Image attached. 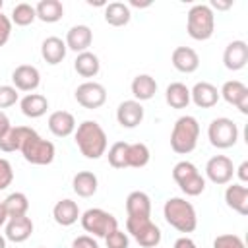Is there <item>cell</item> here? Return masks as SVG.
Returning a JSON list of instances; mask_svg holds the SVG:
<instances>
[{"mask_svg": "<svg viewBox=\"0 0 248 248\" xmlns=\"http://www.w3.org/2000/svg\"><path fill=\"white\" fill-rule=\"evenodd\" d=\"M234 174L238 176L240 184H246V182H248V161H242V163L234 169Z\"/></svg>", "mask_w": 248, "mask_h": 248, "instance_id": "cell-43", "label": "cell"}, {"mask_svg": "<svg viewBox=\"0 0 248 248\" xmlns=\"http://www.w3.org/2000/svg\"><path fill=\"white\" fill-rule=\"evenodd\" d=\"M74 97H76L78 105L93 110V108H101L107 103V89L99 81H83L81 85L76 87Z\"/></svg>", "mask_w": 248, "mask_h": 248, "instance_id": "cell-9", "label": "cell"}, {"mask_svg": "<svg viewBox=\"0 0 248 248\" xmlns=\"http://www.w3.org/2000/svg\"><path fill=\"white\" fill-rule=\"evenodd\" d=\"M107 157L112 169H128V141H114L108 147Z\"/></svg>", "mask_w": 248, "mask_h": 248, "instance_id": "cell-35", "label": "cell"}, {"mask_svg": "<svg viewBox=\"0 0 248 248\" xmlns=\"http://www.w3.org/2000/svg\"><path fill=\"white\" fill-rule=\"evenodd\" d=\"M79 215H81V211H79L78 203L70 198L58 200L52 207V217L60 227H72L79 219Z\"/></svg>", "mask_w": 248, "mask_h": 248, "instance_id": "cell-20", "label": "cell"}, {"mask_svg": "<svg viewBox=\"0 0 248 248\" xmlns=\"http://www.w3.org/2000/svg\"><path fill=\"white\" fill-rule=\"evenodd\" d=\"M21 155L27 163L31 165H39V167H45V165H50L54 161V155H56V147L52 141L41 138L35 130L29 132V136L23 140L21 143Z\"/></svg>", "mask_w": 248, "mask_h": 248, "instance_id": "cell-5", "label": "cell"}, {"mask_svg": "<svg viewBox=\"0 0 248 248\" xmlns=\"http://www.w3.org/2000/svg\"><path fill=\"white\" fill-rule=\"evenodd\" d=\"M234 176V165L227 155H213L205 163V178L217 186L229 184Z\"/></svg>", "mask_w": 248, "mask_h": 248, "instance_id": "cell-10", "label": "cell"}, {"mask_svg": "<svg viewBox=\"0 0 248 248\" xmlns=\"http://www.w3.org/2000/svg\"><path fill=\"white\" fill-rule=\"evenodd\" d=\"M128 217H151V198L141 190H134L126 198Z\"/></svg>", "mask_w": 248, "mask_h": 248, "instance_id": "cell-24", "label": "cell"}, {"mask_svg": "<svg viewBox=\"0 0 248 248\" xmlns=\"http://www.w3.org/2000/svg\"><path fill=\"white\" fill-rule=\"evenodd\" d=\"M74 140L79 153L85 159H101L107 153V145H108L107 134L103 126L95 120H83L81 124H78L74 132Z\"/></svg>", "mask_w": 248, "mask_h": 248, "instance_id": "cell-1", "label": "cell"}, {"mask_svg": "<svg viewBox=\"0 0 248 248\" xmlns=\"http://www.w3.org/2000/svg\"><path fill=\"white\" fill-rule=\"evenodd\" d=\"M145 116V110H143V105L136 99H128V101H122L116 108V120L122 128H136L141 124Z\"/></svg>", "mask_w": 248, "mask_h": 248, "instance_id": "cell-15", "label": "cell"}, {"mask_svg": "<svg viewBox=\"0 0 248 248\" xmlns=\"http://www.w3.org/2000/svg\"><path fill=\"white\" fill-rule=\"evenodd\" d=\"M79 223L83 231L93 238H107L112 231L118 229V221L112 213L101 207H89L79 215Z\"/></svg>", "mask_w": 248, "mask_h": 248, "instance_id": "cell-6", "label": "cell"}, {"mask_svg": "<svg viewBox=\"0 0 248 248\" xmlns=\"http://www.w3.org/2000/svg\"><path fill=\"white\" fill-rule=\"evenodd\" d=\"M207 140L217 149H229L238 141V126L227 116L213 118L207 126Z\"/></svg>", "mask_w": 248, "mask_h": 248, "instance_id": "cell-8", "label": "cell"}, {"mask_svg": "<svg viewBox=\"0 0 248 248\" xmlns=\"http://www.w3.org/2000/svg\"><path fill=\"white\" fill-rule=\"evenodd\" d=\"M6 221H8V215H6L4 203H2V200H0V227H4V225H6Z\"/></svg>", "mask_w": 248, "mask_h": 248, "instance_id": "cell-47", "label": "cell"}, {"mask_svg": "<svg viewBox=\"0 0 248 248\" xmlns=\"http://www.w3.org/2000/svg\"><path fill=\"white\" fill-rule=\"evenodd\" d=\"M10 128H12V122H10L8 114L4 110H0V140L10 132Z\"/></svg>", "mask_w": 248, "mask_h": 248, "instance_id": "cell-44", "label": "cell"}, {"mask_svg": "<svg viewBox=\"0 0 248 248\" xmlns=\"http://www.w3.org/2000/svg\"><path fill=\"white\" fill-rule=\"evenodd\" d=\"M31 130H33V128H29V126H12L10 132L0 140V151H4V153L19 151L23 140L29 136Z\"/></svg>", "mask_w": 248, "mask_h": 248, "instance_id": "cell-31", "label": "cell"}, {"mask_svg": "<svg viewBox=\"0 0 248 248\" xmlns=\"http://www.w3.org/2000/svg\"><path fill=\"white\" fill-rule=\"evenodd\" d=\"M2 8H4V2H2V0H0V12H2Z\"/></svg>", "mask_w": 248, "mask_h": 248, "instance_id": "cell-49", "label": "cell"}, {"mask_svg": "<svg viewBox=\"0 0 248 248\" xmlns=\"http://www.w3.org/2000/svg\"><path fill=\"white\" fill-rule=\"evenodd\" d=\"M33 219L29 215H21V217H8L6 225H4V236L10 242H25L31 234H33Z\"/></svg>", "mask_w": 248, "mask_h": 248, "instance_id": "cell-12", "label": "cell"}, {"mask_svg": "<svg viewBox=\"0 0 248 248\" xmlns=\"http://www.w3.org/2000/svg\"><path fill=\"white\" fill-rule=\"evenodd\" d=\"M126 231L141 248H157L163 238L161 229L151 221V217H128Z\"/></svg>", "mask_w": 248, "mask_h": 248, "instance_id": "cell-7", "label": "cell"}, {"mask_svg": "<svg viewBox=\"0 0 248 248\" xmlns=\"http://www.w3.org/2000/svg\"><path fill=\"white\" fill-rule=\"evenodd\" d=\"M35 19H37L35 6L27 4V2H19V4L14 6V10H12V17H10L12 25L16 23V25H19V27H27V25H31Z\"/></svg>", "mask_w": 248, "mask_h": 248, "instance_id": "cell-34", "label": "cell"}, {"mask_svg": "<svg viewBox=\"0 0 248 248\" xmlns=\"http://www.w3.org/2000/svg\"><path fill=\"white\" fill-rule=\"evenodd\" d=\"M151 159V151L145 143L136 141L128 143V167L130 169H143Z\"/></svg>", "mask_w": 248, "mask_h": 248, "instance_id": "cell-33", "label": "cell"}, {"mask_svg": "<svg viewBox=\"0 0 248 248\" xmlns=\"http://www.w3.org/2000/svg\"><path fill=\"white\" fill-rule=\"evenodd\" d=\"M132 19L130 6L124 2H110L105 6V21L112 27H124Z\"/></svg>", "mask_w": 248, "mask_h": 248, "instance_id": "cell-28", "label": "cell"}, {"mask_svg": "<svg viewBox=\"0 0 248 248\" xmlns=\"http://www.w3.org/2000/svg\"><path fill=\"white\" fill-rule=\"evenodd\" d=\"M12 83L17 91L33 93L41 83V72L31 64H19L12 72Z\"/></svg>", "mask_w": 248, "mask_h": 248, "instance_id": "cell-13", "label": "cell"}, {"mask_svg": "<svg viewBox=\"0 0 248 248\" xmlns=\"http://www.w3.org/2000/svg\"><path fill=\"white\" fill-rule=\"evenodd\" d=\"M130 89H132V95H134L136 101H140V103H141V101H149V99H153L155 93H157V81H155V78L149 76V74H138V76L132 79Z\"/></svg>", "mask_w": 248, "mask_h": 248, "instance_id": "cell-25", "label": "cell"}, {"mask_svg": "<svg viewBox=\"0 0 248 248\" xmlns=\"http://www.w3.org/2000/svg\"><path fill=\"white\" fill-rule=\"evenodd\" d=\"M46 124H48V130L56 138H68V136H72L76 132V126H78L74 114L68 112V110H54V112H50Z\"/></svg>", "mask_w": 248, "mask_h": 248, "instance_id": "cell-19", "label": "cell"}, {"mask_svg": "<svg viewBox=\"0 0 248 248\" xmlns=\"http://www.w3.org/2000/svg\"><path fill=\"white\" fill-rule=\"evenodd\" d=\"M39 248H45V246H39Z\"/></svg>", "mask_w": 248, "mask_h": 248, "instance_id": "cell-50", "label": "cell"}, {"mask_svg": "<svg viewBox=\"0 0 248 248\" xmlns=\"http://www.w3.org/2000/svg\"><path fill=\"white\" fill-rule=\"evenodd\" d=\"M200 138V122L192 114H184L176 118L170 132V147L178 155H188L196 149Z\"/></svg>", "mask_w": 248, "mask_h": 248, "instance_id": "cell-3", "label": "cell"}, {"mask_svg": "<svg viewBox=\"0 0 248 248\" xmlns=\"http://www.w3.org/2000/svg\"><path fill=\"white\" fill-rule=\"evenodd\" d=\"M170 62H172L174 70H178L182 74H194L200 68V56L190 46H176L170 54Z\"/></svg>", "mask_w": 248, "mask_h": 248, "instance_id": "cell-18", "label": "cell"}, {"mask_svg": "<svg viewBox=\"0 0 248 248\" xmlns=\"http://www.w3.org/2000/svg\"><path fill=\"white\" fill-rule=\"evenodd\" d=\"M14 182V169L12 163L4 157H0V192L6 190L10 184Z\"/></svg>", "mask_w": 248, "mask_h": 248, "instance_id": "cell-40", "label": "cell"}, {"mask_svg": "<svg viewBox=\"0 0 248 248\" xmlns=\"http://www.w3.org/2000/svg\"><path fill=\"white\" fill-rule=\"evenodd\" d=\"M66 52H68V48H66V43L60 39V37H46L43 43H41V56H43V60L46 62V64H50V66H56V64H60L64 58H66Z\"/></svg>", "mask_w": 248, "mask_h": 248, "instance_id": "cell-22", "label": "cell"}, {"mask_svg": "<svg viewBox=\"0 0 248 248\" xmlns=\"http://www.w3.org/2000/svg\"><path fill=\"white\" fill-rule=\"evenodd\" d=\"M97 188H99V180L97 174L91 170H79L72 178V190L79 198H91L97 192Z\"/></svg>", "mask_w": 248, "mask_h": 248, "instance_id": "cell-26", "label": "cell"}, {"mask_svg": "<svg viewBox=\"0 0 248 248\" xmlns=\"http://www.w3.org/2000/svg\"><path fill=\"white\" fill-rule=\"evenodd\" d=\"M35 14H37V19L45 23H56L64 16V6L60 0H41L35 6Z\"/></svg>", "mask_w": 248, "mask_h": 248, "instance_id": "cell-30", "label": "cell"}, {"mask_svg": "<svg viewBox=\"0 0 248 248\" xmlns=\"http://www.w3.org/2000/svg\"><path fill=\"white\" fill-rule=\"evenodd\" d=\"M19 101V93L14 85H0V110L14 107Z\"/></svg>", "mask_w": 248, "mask_h": 248, "instance_id": "cell-38", "label": "cell"}, {"mask_svg": "<svg viewBox=\"0 0 248 248\" xmlns=\"http://www.w3.org/2000/svg\"><path fill=\"white\" fill-rule=\"evenodd\" d=\"M66 48L68 50H74V52H85L91 43H93V31L89 25H83V23H78V25H72L66 33Z\"/></svg>", "mask_w": 248, "mask_h": 248, "instance_id": "cell-16", "label": "cell"}, {"mask_svg": "<svg viewBox=\"0 0 248 248\" xmlns=\"http://www.w3.org/2000/svg\"><path fill=\"white\" fill-rule=\"evenodd\" d=\"M165 101L170 108H186L190 105V87L182 81H172L165 89Z\"/></svg>", "mask_w": 248, "mask_h": 248, "instance_id": "cell-27", "label": "cell"}, {"mask_svg": "<svg viewBox=\"0 0 248 248\" xmlns=\"http://www.w3.org/2000/svg\"><path fill=\"white\" fill-rule=\"evenodd\" d=\"M105 244H107V248H130L128 232L116 229V231H112V232L105 238Z\"/></svg>", "mask_w": 248, "mask_h": 248, "instance_id": "cell-39", "label": "cell"}, {"mask_svg": "<svg viewBox=\"0 0 248 248\" xmlns=\"http://www.w3.org/2000/svg\"><path fill=\"white\" fill-rule=\"evenodd\" d=\"M172 248H198V244L190 236H180V238L174 240V246Z\"/></svg>", "mask_w": 248, "mask_h": 248, "instance_id": "cell-45", "label": "cell"}, {"mask_svg": "<svg viewBox=\"0 0 248 248\" xmlns=\"http://www.w3.org/2000/svg\"><path fill=\"white\" fill-rule=\"evenodd\" d=\"M19 108L27 118H41L48 110V99L41 93H27L19 99Z\"/></svg>", "mask_w": 248, "mask_h": 248, "instance_id": "cell-23", "label": "cell"}, {"mask_svg": "<svg viewBox=\"0 0 248 248\" xmlns=\"http://www.w3.org/2000/svg\"><path fill=\"white\" fill-rule=\"evenodd\" d=\"M223 64L231 72H238L248 64V45L246 41H231L223 50Z\"/></svg>", "mask_w": 248, "mask_h": 248, "instance_id": "cell-14", "label": "cell"}, {"mask_svg": "<svg viewBox=\"0 0 248 248\" xmlns=\"http://www.w3.org/2000/svg\"><path fill=\"white\" fill-rule=\"evenodd\" d=\"M0 248H6V236L0 234Z\"/></svg>", "mask_w": 248, "mask_h": 248, "instance_id": "cell-48", "label": "cell"}, {"mask_svg": "<svg viewBox=\"0 0 248 248\" xmlns=\"http://www.w3.org/2000/svg\"><path fill=\"white\" fill-rule=\"evenodd\" d=\"M211 10H221V12H225V10H229L231 6H232V2L229 0V2H221V0H211V4H207Z\"/></svg>", "mask_w": 248, "mask_h": 248, "instance_id": "cell-46", "label": "cell"}, {"mask_svg": "<svg viewBox=\"0 0 248 248\" xmlns=\"http://www.w3.org/2000/svg\"><path fill=\"white\" fill-rule=\"evenodd\" d=\"M72 248H99L97 240L89 234H81V236H76L74 242H72Z\"/></svg>", "mask_w": 248, "mask_h": 248, "instance_id": "cell-42", "label": "cell"}, {"mask_svg": "<svg viewBox=\"0 0 248 248\" xmlns=\"http://www.w3.org/2000/svg\"><path fill=\"white\" fill-rule=\"evenodd\" d=\"M186 31L194 41H207L215 31V14L207 4H194L186 14Z\"/></svg>", "mask_w": 248, "mask_h": 248, "instance_id": "cell-4", "label": "cell"}, {"mask_svg": "<svg viewBox=\"0 0 248 248\" xmlns=\"http://www.w3.org/2000/svg\"><path fill=\"white\" fill-rule=\"evenodd\" d=\"M163 217L178 232L188 234V232H194L198 227L196 207L186 198H169L163 205Z\"/></svg>", "mask_w": 248, "mask_h": 248, "instance_id": "cell-2", "label": "cell"}, {"mask_svg": "<svg viewBox=\"0 0 248 248\" xmlns=\"http://www.w3.org/2000/svg\"><path fill=\"white\" fill-rule=\"evenodd\" d=\"M74 70L81 76V78H95L101 70V62H99V56L91 50H85V52H79L74 60Z\"/></svg>", "mask_w": 248, "mask_h": 248, "instance_id": "cell-29", "label": "cell"}, {"mask_svg": "<svg viewBox=\"0 0 248 248\" xmlns=\"http://www.w3.org/2000/svg\"><path fill=\"white\" fill-rule=\"evenodd\" d=\"M219 101V89L209 81H198L190 89V103L200 108H211Z\"/></svg>", "mask_w": 248, "mask_h": 248, "instance_id": "cell-17", "label": "cell"}, {"mask_svg": "<svg viewBox=\"0 0 248 248\" xmlns=\"http://www.w3.org/2000/svg\"><path fill=\"white\" fill-rule=\"evenodd\" d=\"M196 174H200L198 167L190 161H178L174 167H172V178L178 186H182L184 182H188L190 178H194Z\"/></svg>", "mask_w": 248, "mask_h": 248, "instance_id": "cell-36", "label": "cell"}, {"mask_svg": "<svg viewBox=\"0 0 248 248\" xmlns=\"http://www.w3.org/2000/svg\"><path fill=\"white\" fill-rule=\"evenodd\" d=\"M2 203H4L8 217H21V215H27V211H29V200L23 192L8 194L6 200H2Z\"/></svg>", "mask_w": 248, "mask_h": 248, "instance_id": "cell-32", "label": "cell"}, {"mask_svg": "<svg viewBox=\"0 0 248 248\" xmlns=\"http://www.w3.org/2000/svg\"><path fill=\"white\" fill-rule=\"evenodd\" d=\"M213 248H246L244 240L238 234L227 232V234H219L213 240Z\"/></svg>", "mask_w": 248, "mask_h": 248, "instance_id": "cell-37", "label": "cell"}, {"mask_svg": "<svg viewBox=\"0 0 248 248\" xmlns=\"http://www.w3.org/2000/svg\"><path fill=\"white\" fill-rule=\"evenodd\" d=\"M225 203L238 215H248V186L234 182L225 190Z\"/></svg>", "mask_w": 248, "mask_h": 248, "instance_id": "cell-21", "label": "cell"}, {"mask_svg": "<svg viewBox=\"0 0 248 248\" xmlns=\"http://www.w3.org/2000/svg\"><path fill=\"white\" fill-rule=\"evenodd\" d=\"M10 35H12V21L8 16L0 12V48L10 41Z\"/></svg>", "mask_w": 248, "mask_h": 248, "instance_id": "cell-41", "label": "cell"}, {"mask_svg": "<svg viewBox=\"0 0 248 248\" xmlns=\"http://www.w3.org/2000/svg\"><path fill=\"white\" fill-rule=\"evenodd\" d=\"M219 97H223L229 105H234L238 112L248 114V87L238 79H229L221 85Z\"/></svg>", "mask_w": 248, "mask_h": 248, "instance_id": "cell-11", "label": "cell"}]
</instances>
